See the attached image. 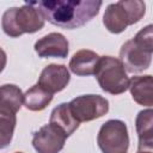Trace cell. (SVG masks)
<instances>
[{
	"label": "cell",
	"mask_w": 153,
	"mask_h": 153,
	"mask_svg": "<svg viewBox=\"0 0 153 153\" xmlns=\"http://www.w3.org/2000/svg\"><path fill=\"white\" fill-rule=\"evenodd\" d=\"M133 41L145 51L153 54V24L142 27L133 38Z\"/></svg>",
	"instance_id": "obj_18"
},
{
	"label": "cell",
	"mask_w": 153,
	"mask_h": 153,
	"mask_svg": "<svg viewBox=\"0 0 153 153\" xmlns=\"http://www.w3.org/2000/svg\"><path fill=\"white\" fill-rule=\"evenodd\" d=\"M17 116L12 111L0 110V147H7L13 137Z\"/></svg>",
	"instance_id": "obj_16"
},
{
	"label": "cell",
	"mask_w": 153,
	"mask_h": 153,
	"mask_svg": "<svg viewBox=\"0 0 153 153\" xmlns=\"http://www.w3.org/2000/svg\"><path fill=\"white\" fill-rule=\"evenodd\" d=\"M68 136L56 126L49 123L41 127L32 136V146L37 153H59Z\"/></svg>",
	"instance_id": "obj_7"
},
{
	"label": "cell",
	"mask_w": 153,
	"mask_h": 153,
	"mask_svg": "<svg viewBox=\"0 0 153 153\" xmlns=\"http://www.w3.org/2000/svg\"><path fill=\"white\" fill-rule=\"evenodd\" d=\"M16 153H23V152H16Z\"/></svg>",
	"instance_id": "obj_20"
},
{
	"label": "cell",
	"mask_w": 153,
	"mask_h": 153,
	"mask_svg": "<svg viewBox=\"0 0 153 153\" xmlns=\"http://www.w3.org/2000/svg\"><path fill=\"white\" fill-rule=\"evenodd\" d=\"M0 110H7L17 114L24 104L22 90L13 84H5L0 90Z\"/></svg>",
	"instance_id": "obj_15"
},
{
	"label": "cell",
	"mask_w": 153,
	"mask_h": 153,
	"mask_svg": "<svg viewBox=\"0 0 153 153\" xmlns=\"http://www.w3.org/2000/svg\"><path fill=\"white\" fill-rule=\"evenodd\" d=\"M71 80V74L65 65L50 63L43 68L37 84L49 93L54 94L66 88Z\"/></svg>",
	"instance_id": "obj_9"
},
{
	"label": "cell",
	"mask_w": 153,
	"mask_h": 153,
	"mask_svg": "<svg viewBox=\"0 0 153 153\" xmlns=\"http://www.w3.org/2000/svg\"><path fill=\"white\" fill-rule=\"evenodd\" d=\"M146 13V5L141 0H121L108 5L103 24L111 33H121L129 25L140 22Z\"/></svg>",
	"instance_id": "obj_3"
},
{
	"label": "cell",
	"mask_w": 153,
	"mask_h": 153,
	"mask_svg": "<svg viewBox=\"0 0 153 153\" xmlns=\"http://www.w3.org/2000/svg\"><path fill=\"white\" fill-rule=\"evenodd\" d=\"M100 56L90 49H81L74 53L69 61V69L72 73L79 76L94 75L98 67Z\"/></svg>",
	"instance_id": "obj_11"
},
{
	"label": "cell",
	"mask_w": 153,
	"mask_h": 153,
	"mask_svg": "<svg viewBox=\"0 0 153 153\" xmlns=\"http://www.w3.org/2000/svg\"><path fill=\"white\" fill-rule=\"evenodd\" d=\"M44 17L33 1H25L20 7L7 8L1 19L2 31L10 37H19L23 33H35L43 29Z\"/></svg>",
	"instance_id": "obj_2"
},
{
	"label": "cell",
	"mask_w": 153,
	"mask_h": 153,
	"mask_svg": "<svg viewBox=\"0 0 153 153\" xmlns=\"http://www.w3.org/2000/svg\"><path fill=\"white\" fill-rule=\"evenodd\" d=\"M35 51L39 57L66 59L69 53L68 39L60 32H50L35 43Z\"/></svg>",
	"instance_id": "obj_10"
},
{
	"label": "cell",
	"mask_w": 153,
	"mask_h": 153,
	"mask_svg": "<svg viewBox=\"0 0 153 153\" xmlns=\"http://www.w3.org/2000/svg\"><path fill=\"white\" fill-rule=\"evenodd\" d=\"M49 123L59 127L67 136H71L80 126V122H78L76 118L73 116L68 103H61L53 109Z\"/></svg>",
	"instance_id": "obj_13"
},
{
	"label": "cell",
	"mask_w": 153,
	"mask_h": 153,
	"mask_svg": "<svg viewBox=\"0 0 153 153\" xmlns=\"http://www.w3.org/2000/svg\"><path fill=\"white\" fill-rule=\"evenodd\" d=\"M97 143L103 153H127L129 134L127 124L121 120H109L102 124Z\"/></svg>",
	"instance_id": "obj_5"
},
{
	"label": "cell",
	"mask_w": 153,
	"mask_h": 153,
	"mask_svg": "<svg viewBox=\"0 0 153 153\" xmlns=\"http://www.w3.org/2000/svg\"><path fill=\"white\" fill-rule=\"evenodd\" d=\"M129 91L135 103L153 106V75H135L130 79Z\"/></svg>",
	"instance_id": "obj_12"
},
{
	"label": "cell",
	"mask_w": 153,
	"mask_h": 153,
	"mask_svg": "<svg viewBox=\"0 0 153 153\" xmlns=\"http://www.w3.org/2000/svg\"><path fill=\"white\" fill-rule=\"evenodd\" d=\"M94 76L100 88L110 94H121L129 90L130 80L120 59L100 56Z\"/></svg>",
	"instance_id": "obj_4"
},
{
	"label": "cell",
	"mask_w": 153,
	"mask_h": 153,
	"mask_svg": "<svg viewBox=\"0 0 153 153\" xmlns=\"http://www.w3.org/2000/svg\"><path fill=\"white\" fill-rule=\"evenodd\" d=\"M53 100V94L38 84L30 87L24 93V106L30 111H42Z\"/></svg>",
	"instance_id": "obj_14"
},
{
	"label": "cell",
	"mask_w": 153,
	"mask_h": 153,
	"mask_svg": "<svg viewBox=\"0 0 153 153\" xmlns=\"http://www.w3.org/2000/svg\"><path fill=\"white\" fill-rule=\"evenodd\" d=\"M45 20L63 29H76L99 13L100 0H39L33 1Z\"/></svg>",
	"instance_id": "obj_1"
},
{
	"label": "cell",
	"mask_w": 153,
	"mask_h": 153,
	"mask_svg": "<svg viewBox=\"0 0 153 153\" xmlns=\"http://www.w3.org/2000/svg\"><path fill=\"white\" fill-rule=\"evenodd\" d=\"M136 153H153V137L139 140Z\"/></svg>",
	"instance_id": "obj_19"
},
{
	"label": "cell",
	"mask_w": 153,
	"mask_h": 153,
	"mask_svg": "<svg viewBox=\"0 0 153 153\" xmlns=\"http://www.w3.org/2000/svg\"><path fill=\"white\" fill-rule=\"evenodd\" d=\"M135 128L139 140L153 137V109L139 111L135 118Z\"/></svg>",
	"instance_id": "obj_17"
},
{
	"label": "cell",
	"mask_w": 153,
	"mask_h": 153,
	"mask_svg": "<svg viewBox=\"0 0 153 153\" xmlns=\"http://www.w3.org/2000/svg\"><path fill=\"white\" fill-rule=\"evenodd\" d=\"M69 109L78 122H90L103 117L109 111V100L99 94H82L73 98Z\"/></svg>",
	"instance_id": "obj_6"
},
{
	"label": "cell",
	"mask_w": 153,
	"mask_h": 153,
	"mask_svg": "<svg viewBox=\"0 0 153 153\" xmlns=\"http://www.w3.org/2000/svg\"><path fill=\"white\" fill-rule=\"evenodd\" d=\"M120 61L129 73H140L147 69L152 61V54L141 49L133 39L127 41L120 50Z\"/></svg>",
	"instance_id": "obj_8"
}]
</instances>
